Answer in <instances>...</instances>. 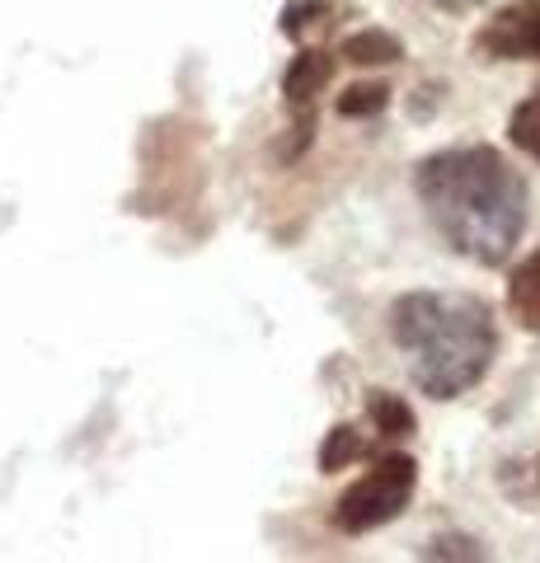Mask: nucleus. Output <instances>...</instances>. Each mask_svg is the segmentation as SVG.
Segmentation results:
<instances>
[{"label":"nucleus","mask_w":540,"mask_h":563,"mask_svg":"<svg viewBox=\"0 0 540 563\" xmlns=\"http://www.w3.org/2000/svg\"><path fill=\"white\" fill-rule=\"evenodd\" d=\"M438 10L447 14H470V10H484V5H494V0H432Z\"/></svg>","instance_id":"14"},{"label":"nucleus","mask_w":540,"mask_h":563,"mask_svg":"<svg viewBox=\"0 0 540 563\" xmlns=\"http://www.w3.org/2000/svg\"><path fill=\"white\" fill-rule=\"evenodd\" d=\"M390 339L409 352V376L428 399H461L498 357L494 310L465 291L399 296L390 306Z\"/></svg>","instance_id":"2"},{"label":"nucleus","mask_w":540,"mask_h":563,"mask_svg":"<svg viewBox=\"0 0 540 563\" xmlns=\"http://www.w3.org/2000/svg\"><path fill=\"white\" fill-rule=\"evenodd\" d=\"M508 136H513V146H521L540 165V95L517 103V113L508 118Z\"/></svg>","instance_id":"12"},{"label":"nucleus","mask_w":540,"mask_h":563,"mask_svg":"<svg viewBox=\"0 0 540 563\" xmlns=\"http://www.w3.org/2000/svg\"><path fill=\"white\" fill-rule=\"evenodd\" d=\"M367 409H372V428L386 437V442H405V437H414V409H409V404L399 399V395L372 390Z\"/></svg>","instance_id":"9"},{"label":"nucleus","mask_w":540,"mask_h":563,"mask_svg":"<svg viewBox=\"0 0 540 563\" xmlns=\"http://www.w3.org/2000/svg\"><path fill=\"white\" fill-rule=\"evenodd\" d=\"M414 488H418V461H414V455H405V451L381 455V461L339 498L334 526L343 536L381 531V526H390L409 507Z\"/></svg>","instance_id":"3"},{"label":"nucleus","mask_w":540,"mask_h":563,"mask_svg":"<svg viewBox=\"0 0 540 563\" xmlns=\"http://www.w3.org/2000/svg\"><path fill=\"white\" fill-rule=\"evenodd\" d=\"M339 57L353 62V66H390V62L405 57V43H399L395 33H386V29H357V33H348L343 38Z\"/></svg>","instance_id":"8"},{"label":"nucleus","mask_w":540,"mask_h":563,"mask_svg":"<svg viewBox=\"0 0 540 563\" xmlns=\"http://www.w3.org/2000/svg\"><path fill=\"white\" fill-rule=\"evenodd\" d=\"M508 310L521 329L540 333V250L527 254L513 268V282H508Z\"/></svg>","instance_id":"6"},{"label":"nucleus","mask_w":540,"mask_h":563,"mask_svg":"<svg viewBox=\"0 0 540 563\" xmlns=\"http://www.w3.org/2000/svg\"><path fill=\"white\" fill-rule=\"evenodd\" d=\"M489 57H540V10H508L484 29Z\"/></svg>","instance_id":"5"},{"label":"nucleus","mask_w":540,"mask_h":563,"mask_svg":"<svg viewBox=\"0 0 540 563\" xmlns=\"http://www.w3.org/2000/svg\"><path fill=\"white\" fill-rule=\"evenodd\" d=\"M334 66H339V57H334V52H324V47L296 52L291 66H287V76H283V95H287L291 109H310V103L324 95V85L334 80Z\"/></svg>","instance_id":"4"},{"label":"nucleus","mask_w":540,"mask_h":563,"mask_svg":"<svg viewBox=\"0 0 540 563\" xmlns=\"http://www.w3.org/2000/svg\"><path fill=\"white\" fill-rule=\"evenodd\" d=\"M367 455V437H362L353 422H339L334 432H324V446H320V470L334 474V470H348L353 461Z\"/></svg>","instance_id":"10"},{"label":"nucleus","mask_w":540,"mask_h":563,"mask_svg":"<svg viewBox=\"0 0 540 563\" xmlns=\"http://www.w3.org/2000/svg\"><path fill=\"white\" fill-rule=\"evenodd\" d=\"M339 14H343L339 0H287L277 29H283L287 38L306 43V38H316V33H329V29H334V24H339Z\"/></svg>","instance_id":"7"},{"label":"nucleus","mask_w":540,"mask_h":563,"mask_svg":"<svg viewBox=\"0 0 540 563\" xmlns=\"http://www.w3.org/2000/svg\"><path fill=\"white\" fill-rule=\"evenodd\" d=\"M428 221L480 268L508 263L527 231V184L494 146H447L414 174Z\"/></svg>","instance_id":"1"},{"label":"nucleus","mask_w":540,"mask_h":563,"mask_svg":"<svg viewBox=\"0 0 540 563\" xmlns=\"http://www.w3.org/2000/svg\"><path fill=\"white\" fill-rule=\"evenodd\" d=\"M428 554L432 559H480V544L465 540V536H442V540L428 544Z\"/></svg>","instance_id":"13"},{"label":"nucleus","mask_w":540,"mask_h":563,"mask_svg":"<svg viewBox=\"0 0 540 563\" xmlns=\"http://www.w3.org/2000/svg\"><path fill=\"white\" fill-rule=\"evenodd\" d=\"M334 109H339V118H376V113L390 109V85H381V80L348 85Z\"/></svg>","instance_id":"11"}]
</instances>
